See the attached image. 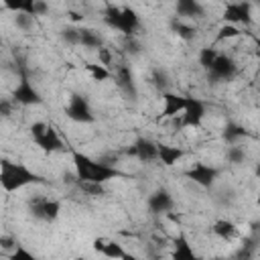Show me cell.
I'll return each mask as SVG.
<instances>
[{
  "mask_svg": "<svg viewBox=\"0 0 260 260\" xmlns=\"http://www.w3.org/2000/svg\"><path fill=\"white\" fill-rule=\"evenodd\" d=\"M106 24L112 26L114 30L132 37L136 32V28L140 26V20L136 16V12L128 6H106V16H104Z\"/></svg>",
  "mask_w": 260,
  "mask_h": 260,
  "instance_id": "cell-3",
  "label": "cell"
},
{
  "mask_svg": "<svg viewBox=\"0 0 260 260\" xmlns=\"http://www.w3.org/2000/svg\"><path fill=\"white\" fill-rule=\"evenodd\" d=\"M83 69L87 71V75H89L93 81H108V79H112V77H114L112 69H108V67L100 65V63H85V65H83Z\"/></svg>",
  "mask_w": 260,
  "mask_h": 260,
  "instance_id": "cell-19",
  "label": "cell"
},
{
  "mask_svg": "<svg viewBox=\"0 0 260 260\" xmlns=\"http://www.w3.org/2000/svg\"><path fill=\"white\" fill-rule=\"evenodd\" d=\"M148 207L152 213H169L173 209V199L167 191H156L148 199Z\"/></svg>",
  "mask_w": 260,
  "mask_h": 260,
  "instance_id": "cell-17",
  "label": "cell"
},
{
  "mask_svg": "<svg viewBox=\"0 0 260 260\" xmlns=\"http://www.w3.org/2000/svg\"><path fill=\"white\" fill-rule=\"evenodd\" d=\"M128 154L136 156V158L142 160V162H152V160H158V144H154V142L148 140V138H138V140L128 148Z\"/></svg>",
  "mask_w": 260,
  "mask_h": 260,
  "instance_id": "cell-12",
  "label": "cell"
},
{
  "mask_svg": "<svg viewBox=\"0 0 260 260\" xmlns=\"http://www.w3.org/2000/svg\"><path fill=\"white\" fill-rule=\"evenodd\" d=\"M207 73H209V77H213L217 81H228L238 73V63H236V59L232 55L219 53Z\"/></svg>",
  "mask_w": 260,
  "mask_h": 260,
  "instance_id": "cell-7",
  "label": "cell"
},
{
  "mask_svg": "<svg viewBox=\"0 0 260 260\" xmlns=\"http://www.w3.org/2000/svg\"><path fill=\"white\" fill-rule=\"evenodd\" d=\"M28 211L39 221H55L61 213V203L47 195H32L28 199Z\"/></svg>",
  "mask_w": 260,
  "mask_h": 260,
  "instance_id": "cell-4",
  "label": "cell"
},
{
  "mask_svg": "<svg viewBox=\"0 0 260 260\" xmlns=\"http://www.w3.org/2000/svg\"><path fill=\"white\" fill-rule=\"evenodd\" d=\"M256 205H258V207H260V195H258V197H256Z\"/></svg>",
  "mask_w": 260,
  "mask_h": 260,
  "instance_id": "cell-30",
  "label": "cell"
},
{
  "mask_svg": "<svg viewBox=\"0 0 260 260\" xmlns=\"http://www.w3.org/2000/svg\"><path fill=\"white\" fill-rule=\"evenodd\" d=\"M171 258L173 260H199L193 246L189 244V240L181 234L179 238H175L173 242V250H171Z\"/></svg>",
  "mask_w": 260,
  "mask_h": 260,
  "instance_id": "cell-15",
  "label": "cell"
},
{
  "mask_svg": "<svg viewBox=\"0 0 260 260\" xmlns=\"http://www.w3.org/2000/svg\"><path fill=\"white\" fill-rule=\"evenodd\" d=\"M0 183H2V189L6 193H12V191H18V189H24L28 185H37V183H43V179L32 173L30 169H26L24 165H16V162H10V160H2L0 162Z\"/></svg>",
  "mask_w": 260,
  "mask_h": 260,
  "instance_id": "cell-2",
  "label": "cell"
},
{
  "mask_svg": "<svg viewBox=\"0 0 260 260\" xmlns=\"http://www.w3.org/2000/svg\"><path fill=\"white\" fill-rule=\"evenodd\" d=\"M122 260H140L136 254H132V252H126L124 256H122Z\"/></svg>",
  "mask_w": 260,
  "mask_h": 260,
  "instance_id": "cell-27",
  "label": "cell"
},
{
  "mask_svg": "<svg viewBox=\"0 0 260 260\" xmlns=\"http://www.w3.org/2000/svg\"><path fill=\"white\" fill-rule=\"evenodd\" d=\"M205 114H207V108L201 100L197 98H187V106H185V112L179 116V122H181V128L187 130V128H201L203 120H205Z\"/></svg>",
  "mask_w": 260,
  "mask_h": 260,
  "instance_id": "cell-5",
  "label": "cell"
},
{
  "mask_svg": "<svg viewBox=\"0 0 260 260\" xmlns=\"http://www.w3.org/2000/svg\"><path fill=\"white\" fill-rule=\"evenodd\" d=\"M12 102L20 104V106H32V104L41 102V95H39V91L32 87V83L26 77H20L16 81L14 89H12Z\"/></svg>",
  "mask_w": 260,
  "mask_h": 260,
  "instance_id": "cell-9",
  "label": "cell"
},
{
  "mask_svg": "<svg viewBox=\"0 0 260 260\" xmlns=\"http://www.w3.org/2000/svg\"><path fill=\"white\" fill-rule=\"evenodd\" d=\"M217 175H219V171L205 162H193V167L187 171V177L199 187H211L213 181L217 179Z\"/></svg>",
  "mask_w": 260,
  "mask_h": 260,
  "instance_id": "cell-11",
  "label": "cell"
},
{
  "mask_svg": "<svg viewBox=\"0 0 260 260\" xmlns=\"http://www.w3.org/2000/svg\"><path fill=\"white\" fill-rule=\"evenodd\" d=\"M8 260H39V258H35L26 248L18 246L14 252H10V258H8Z\"/></svg>",
  "mask_w": 260,
  "mask_h": 260,
  "instance_id": "cell-25",
  "label": "cell"
},
{
  "mask_svg": "<svg viewBox=\"0 0 260 260\" xmlns=\"http://www.w3.org/2000/svg\"><path fill=\"white\" fill-rule=\"evenodd\" d=\"M256 57H258V63H260V39H256Z\"/></svg>",
  "mask_w": 260,
  "mask_h": 260,
  "instance_id": "cell-28",
  "label": "cell"
},
{
  "mask_svg": "<svg viewBox=\"0 0 260 260\" xmlns=\"http://www.w3.org/2000/svg\"><path fill=\"white\" fill-rule=\"evenodd\" d=\"M124 254H126V250H124L122 244L116 242V240H108V244H106V248H104V252H102V256H104L106 260H122Z\"/></svg>",
  "mask_w": 260,
  "mask_h": 260,
  "instance_id": "cell-21",
  "label": "cell"
},
{
  "mask_svg": "<svg viewBox=\"0 0 260 260\" xmlns=\"http://www.w3.org/2000/svg\"><path fill=\"white\" fill-rule=\"evenodd\" d=\"M177 12H179V16H187V18L203 16V8L197 2H179L177 4Z\"/></svg>",
  "mask_w": 260,
  "mask_h": 260,
  "instance_id": "cell-20",
  "label": "cell"
},
{
  "mask_svg": "<svg viewBox=\"0 0 260 260\" xmlns=\"http://www.w3.org/2000/svg\"><path fill=\"white\" fill-rule=\"evenodd\" d=\"M73 165H75L77 181L104 185L106 181L118 177V171L114 167H108L100 160H93V158H89L87 154H81V152H73Z\"/></svg>",
  "mask_w": 260,
  "mask_h": 260,
  "instance_id": "cell-1",
  "label": "cell"
},
{
  "mask_svg": "<svg viewBox=\"0 0 260 260\" xmlns=\"http://www.w3.org/2000/svg\"><path fill=\"white\" fill-rule=\"evenodd\" d=\"M108 240H110V238H95V240H93V244H91V248H93L98 254H102V252H104V248H106V244H108Z\"/></svg>",
  "mask_w": 260,
  "mask_h": 260,
  "instance_id": "cell-26",
  "label": "cell"
},
{
  "mask_svg": "<svg viewBox=\"0 0 260 260\" xmlns=\"http://www.w3.org/2000/svg\"><path fill=\"white\" fill-rule=\"evenodd\" d=\"M187 106V98L185 95H177L173 91H162V112L160 118L162 120H175L185 112Z\"/></svg>",
  "mask_w": 260,
  "mask_h": 260,
  "instance_id": "cell-10",
  "label": "cell"
},
{
  "mask_svg": "<svg viewBox=\"0 0 260 260\" xmlns=\"http://www.w3.org/2000/svg\"><path fill=\"white\" fill-rule=\"evenodd\" d=\"M183 156H185V150L181 146H175V144H158V160L165 167L177 165Z\"/></svg>",
  "mask_w": 260,
  "mask_h": 260,
  "instance_id": "cell-16",
  "label": "cell"
},
{
  "mask_svg": "<svg viewBox=\"0 0 260 260\" xmlns=\"http://www.w3.org/2000/svg\"><path fill=\"white\" fill-rule=\"evenodd\" d=\"M14 24H16V28H20V30H30V28L35 26V16L24 14V12H16V14H14Z\"/></svg>",
  "mask_w": 260,
  "mask_h": 260,
  "instance_id": "cell-23",
  "label": "cell"
},
{
  "mask_svg": "<svg viewBox=\"0 0 260 260\" xmlns=\"http://www.w3.org/2000/svg\"><path fill=\"white\" fill-rule=\"evenodd\" d=\"M65 114H67L69 120L79 122V124H89V122L95 120V116H93V112H91L87 100L81 98V95H73V98L69 100V104H67V108H65Z\"/></svg>",
  "mask_w": 260,
  "mask_h": 260,
  "instance_id": "cell-6",
  "label": "cell"
},
{
  "mask_svg": "<svg viewBox=\"0 0 260 260\" xmlns=\"http://www.w3.org/2000/svg\"><path fill=\"white\" fill-rule=\"evenodd\" d=\"M242 35H244L242 26L221 22V26H219V28H217V32H215V41H217V43H225V41L230 43V41H238Z\"/></svg>",
  "mask_w": 260,
  "mask_h": 260,
  "instance_id": "cell-18",
  "label": "cell"
},
{
  "mask_svg": "<svg viewBox=\"0 0 260 260\" xmlns=\"http://www.w3.org/2000/svg\"><path fill=\"white\" fill-rule=\"evenodd\" d=\"M35 144H37L43 152H47V154H53V152H59V150L65 148V146H63V140H61V136H59V132H57L53 126L47 130L45 136H41L39 140H35Z\"/></svg>",
  "mask_w": 260,
  "mask_h": 260,
  "instance_id": "cell-14",
  "label": "cell"
},
{
  "mask_svg": "<svg viewBox=\"0 0 260 260\" xmlns=\"http://www.w3.org/2000/svg\"><path fill=\"white\" fill-rule=\"evenodd\" d=\"M250 4H228L223 8V14H221V20L228 22V24H236V26H248L252 24V14H250Z\"/></svg>",
  "mask_w": 260,
  "mask_h": 260,
  "instance_id": "cell-8",
  "label": "cell"
},
{
  "mask_svg": "<svg viewBox=\"0 0 260 260\" xmlns=\"http://www.w3.org/2000/svg\"><path fill=\"white\" fill-rule=\"evenodd\" d=\"M211 234L223 242H232V240L240 238V228L232 219H215L211 223Z\"/></svg>",
  "mask_w": 260,
  "mask_h": 260,
  "instance_id": "cell-13",
  "label": "cell"
},
{
  "mask_svg": "<svg viewBox=\"0 0 260 260\" xmlns=\"http://www.w3.org/2000/svg\"><path fill=\"white\" fill-rule=\"evenodd\" d=\"M228 160L238 165V162H244V148H240L238 144H232L228 148Z\"/></svg>",
  "mask_w": 260,
  "mask_h": 260,
  "instance_id": "cell-24",
  "label": "cell"
},
{
  "mask_svg": "<svg viewBox=\"0 0 260 260\" xmlns=\"http://www.w3.org/2000/svg\"><path fill=\"white\" fill-rule=\"evenodd\" d=\"M217 55H219V51L217 49H213V47H205V49H201L199 51V65L203 67V69H211V65H213V61L217 59Z\"/></svg>",
  "mask_w": 260,
  "mask_h": 260,
  "instance_id": "cell-22",
  "label": "cell"
},
{
  "mask_svg": "<svg viewBox=\"0 0 260 260\" xmlns=\"http://www.w3.org/2000/svg\"><path fill=\"white\" fill-rule=\"evenodd\" d=\"M254 173H256V177H258V179H260V162H258V165H256V171H254Z\"/></svg>",
  "mask_w": 260,
  "mask_h": 260,
  "instance_id": "cell-29",
  "label": "cell"
}]
</instances>
